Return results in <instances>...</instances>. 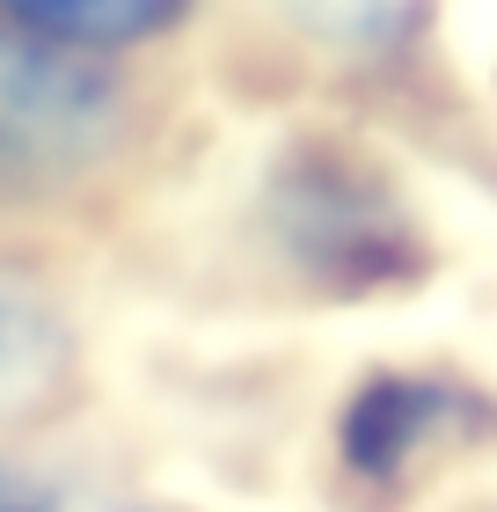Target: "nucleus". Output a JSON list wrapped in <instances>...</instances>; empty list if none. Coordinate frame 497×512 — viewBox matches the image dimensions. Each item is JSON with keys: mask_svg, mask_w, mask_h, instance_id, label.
I'll return each mask as SVG.
<instances>
[{"mask_svg": "<svg viewBox=\"0 0 497 512\" xmlns=\"http://www.w3.org/2000/svg\"><path fill=\"white\" fill-rule=\"evenodd\" d=\"M0 132H8V176L15 183L66 176L110 147L117 81L103 66H88L74 44L15 30L8 59H0Z\"/></svg>", "mask_w": 497, "mask_h": 512, "instance_id": "obj_2", "label": "nucleus"}, {"mask_svg": "<svg viewBox=\"0 0 497 512\" xmlns=\"http://www.w3.org/2000/svg\"><path fill=\"white\" fill-rule=\"evenodd\" d=\"M191 8V0H8L15 30L74 44V52H103V44H139Z\"/></svg>", "mask_w": 497, "mask_h": 512, "instance_id": "obj_4", "label": "nucleus"}, {"mask_svg": "<svg viewBox=\"0 0 497 512\" xmlns=\"http://www.w3.org/2000/svg\"><path fill=\"white\" fill-rule=\"evenodd\" d=\"M271 227L286 256H300L315 278L329 286H381V278H417V242H410V220L402 205L388 198V183L359 169L344 154H322L307 147L293 154L271 183Z\"/></svg>", "mask_w": 497, "mask_h": 512, "instance_id": "obj_1", "label": "nucleus"}, {"mask_svg": "<svg viewBox=\"0 0 497 512\" xmlns=\"http://www.w3.org/2000/svg\"><path fill=\"white\" fill-rule=\"evenodd\" d=\"M461 425H476V403H468V395H454L446 381L388 374V381H366L359 403L344 410V461L373 483H395Z\"/></svg>", "mask_w": 497, "mask_h": 512, "instance_id": "obj_3", "label": "nucleus"}]
</instances>
